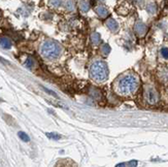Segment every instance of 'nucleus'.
I'll return each mask as SVG.
<instances>
[{"label": "nucleus", "instance_id": "nucleus-1", "mask_svg": "<svg viewBox=\"0 0 168 167\" xmlns=\"http://www.w3.org/2000/svg\"><path fill=\"white\" fill-rule=\"evenodd\" d=\"M138 85H139L138 78L134 74H126L118 82L116 92L120 95H131L138 89Z\"/></svg>", "mask_w": 168, "mask_h": 167}, {"label": "nucleus", "instance_id": "nucleus-2", "mask_svg": "<svg viewBox=\"0 0 168 167\" xmlns=\"http://www.w3.org/2000/svg\"><path fill=\"white\" fill-rule=\"evenodd\" d=\"M90 75L94 80L97 82H103L107 78L108 70L107 66L104 62L96 61L90 67Z\"/></svg>", "mask_w": 168, "mask_h": 167}, {"label": "nucleus", "instance_id": "nucleus-3", "mask_svg": "<svg viewBox=\"0 0 168 167\" xmlns=\"http://www.w3.org/2000/svg\"><path fill=\"white\" fill-rule=\"evenodd\" d=\"M61 53V46L55 41L48 40L41 46V54L48 59H55L58 58Z\"/></svg>", "mask_w": 168, "mask_h": 167}, {"label": "nucleus", "instance_id": "nucleus-4", "mask_svg": "<svg viewBox=\"0 0 168 167\" xmlns=\"http://www.w3.org/2000/svg\"><path fill=\"white\" fill-rule=\"evenodd\" d=\"M145 96L147 101L150 103V104H156V103L158 102V100H159L158 93L156 92L155 89L152 88V87H149L147 90H145Z\"/></svg>", "mask_w": 168, "mask_h": 167}, {"label": "nucleus", "instance_id": "nucleus-5", "mask_svg": "<svg viewBox=\"0 0 168 167\" xmlns=\"http://www.w3.org/2000/svg\"><path fill=\"white\" fill-rule=\"evenodd\" d=\"M135 31H136V33L138 35H143L147 32V26L143 23H141V22H138L135 25Z\"/></svg>", "mask_w": 168, "mask_h": 167}, {"label": "nucleus", "instance_id": "nucleus-6", "mask_svg": "<svg viewBox=\"0 0 168 167\" xmlns=\"http://www.w3.org/2000/svg\"><path fill=\"white\" fill-rule=\"evenodd\" d=\"M95 10H96V13H97V15H98L99 17H101V18H105V17H107V15H108L107 9H106L104 6H102V5L97 6V7L95 8Z\"/></svg>", "mask_w": 168, "mask_h": 167}, {"label": "nucleus", "instance_id": "nucleus-7", "mask_svg": "<svg viewBox=\"0 0 168 167\" xmlns=\"http://www.w3.org/2000/svg\"><path fill=\"white\" fill-rule=\"evenodd\" d=\"M0 46L4 49H9L11 46V41L7 37H1L0 38Z\"/></svg>", "mask_w": 168, "mask_h": 167}, {"label": "nucleus", "instance_id": "nucleus-8", "mask_svg": "<svg viewBox=\"0 0 168 167\" xmlns=\"http://www.w3.org/2000/svg\"><path fill=\"white\" fill-rule=\"evenodd\" d=\"M106 25H107V27H108L110 30L112 31H116L118 30V28H119V25H118V23H116V21L112 20V19H109V20H107V22H106Z\"/></svg>", "mask_w": 168, "mask_h": 167}, {"label": "nucleus", "instance_id": "nucleus-9", "mask_svg": "<svg viewBox=\"0 0 168 167\" xmlns=\"http://www.w3.org/2000/svg\"><path fill=\"white\" fill-rule=\"evenodd\" d=\"M147 10L149 13H155L156 11H157V6H156L155 3H149V4L147 5Z\"/></svg>", "mask_w": 168, "mask_h": 167}, {"label": "nucleus", "instance_id": "nucleus-10", "mask_svg": "<svg viewBox=\"0 0 168 167\" xmlns=\"http://www.w3.org/2000/svg\"><path fill=\"white\" fill-rule=\"evenodd\" d=\"M18 135L20 136V138L22 139V140H24V142H29L30 140V138H29V136L27 135L26 133H24V132H19Z\"/></svg>", "mask_w": 168, "mask_h": 167}, {"label": "nucleus", "instance_id": "nucleus-11", "mask_svg": "<svg viewBox=\"0 0 168 167\" xmlns=\"http://www.w3.org/2000/svg\"><path fill=\"white\" fill-rule=\"evenodd\" d=\"M80 9L83 10V11H88L89 10V7H90V5H89V3L88 2H83V3H80Z\"/></svg>", "mask_w": 168, "mask_h": 167}, {"label": "nucleus", "instance_id": "nucleus-12", "mask_svg": "<svg viewBox=\"0 0 168 167\" xmlns=\"http://www.w3.org/2000/svg\"><path fill=\"white\" fill-rule=\"evenodd\" d=\"M47 136L50 137V138H52V139H60L61 138V135H59V134H57V133H47Z\"/></svg>", "mask_w": 168, "mask_h": 167}, {"label": "nucleus", "instance_id": "nucleus-13", "mask_svg": "<svg viewBox=\"0 0 168 167\" xmlns=\"http://www.w3.org/2000/svg\"><path fill=\"white\" fill-rule=\"evenodd\" d=\"M50 3L53 5V6H60L62 4V0H50Z\"/></svg>", "mask_w": 168, "mask_h": 167}, {"label": "nucleus", "instance_id": "nucleus-14", "mask_svg": "<svg viewBox=\"0 0 168 167\" xmlns=\"http://www.w3.org/2000/svg\"><path fill=\"white\" fill-rule=\"evenodd\" d=\"M161 54H162V56L164 57V58L167 59L168 58V49L167 48H163V49L161 50Z\"/></svg>", "mask_w": 168, "mask_h": 167}, {"label": "nucleus", "instance_id": "nucleus-15", "mask_svg": "<svg viewBox=\"0 0 168 167\" xmlns=\"http://www.w3.org/2000/svg\"><path fill=\"white\" fill-rule=\"evenodd\" d=\"M66 7H67V9L69 10H72L73 9V2L72 1H67V3H66Z\"/></svg>", "mask_w": 168, "mask_h": 167}, {"label": "nucleus", "instance_id": "nucleus-16", "mask_svg": "<svg viewBox=\"0 0 168 167\" xmlns=\"http://www.w3.org/2000/svg\"><path fill=\"white\" fill-rule=\"evenodd\" d=\"M42 89H44V91H46V92H48V93H50V94H52L53 96H54V97H57L58 98V96H57V94H56V93L55 92H53V91H51V90H48L47 88H42Z\"/></svg>", "mask_w": 168, "mask_h": 167}, {"label": "nucleus", "instance_id": "nucleus-17", "mask_svg": "<svg viewBox=\"0 0 168 167\" xmlns=\"http://www.w3.org/2000/svg\"><path fill=\"white\" fill-rule=\"evenodd\" d=\"M27 67H29V68H31L32 66H33V61H32L31 59H29L28 61H27Z\"/></svg>", "mask_w": 168, "mask_h": 167}]
</instances>
